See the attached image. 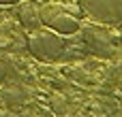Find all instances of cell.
<instances>
[{"mask_svg": "<svg viewBox=\"0 0 122 117\" xmlns=\"http://www.w3.org/2000/svg\"><path fill=\"white\" fill-rule=\"evenodd\" d=\"M81 9L79 4L73 9L71 4H64L62 0H43L39 4V17L41 26L49 28L62 36H73L81 28Z\"/></svg>", "mask_w": 122, "mask_h": 117, "instance_id": "obj_1", "label": "cell"}, {"mask_svg": "<svg viewBox=\"0 0 122 117\" xmlns=\"http://www.w3.org/2000/svg\"><path fill=\"white\" fill-rule=\"evenodd\" d=\"M66 38L69 36H62V34L49 30V28L39 26V28L28 30L26 45H28V51H30V55L34 60L51 64V62L64 60L66 49H69L66 47Z\"/></svg>", "mask_w": 122, "mask_h": 117, "instance_id": "obj_2", "label": "cell"}, {"mask_svg": "<svg viewBox=\"0 0 122 117\" xmlns=\"http://www.w3.org/2000/svg\"><path fill=\"white\" fill-rule=\"evenodd\" d=\"M81 13L97 23L114 26L122 21V0H77Z\"/></svg>", "mask_w": 122, "mask_h": 117, "instance_id": "obj_3", "label": "cell"}, {"mask_svg": "<svg viewBox=\"0 0 122 117\" xmlns=\"http://www.w3.org/2000/svg\"><path fill=\"white\" fill-rule=\"evenodd\" d=\"M39 0H19L15 4V13H17V19L24 28L32 30V28H39L41 26V17H39Z\"/></svg>", "mask_w": 122, "mask_h": 117, "instance_id": "obj_4", "label": "cell"}, {"mask_svg": "<svg viewBox=\"0 0 122 117\" xmlns=\"http://www.w3.org/2000/svg\"><path fill=\"white\" fill-rule=\"evenodd\" d=\"M19 0H0V4H17Z\"/></svg>", "mask_w": 122, "mask_h": 117, "instance_id": "obj_5", "label": "cell"}]
</instances>
